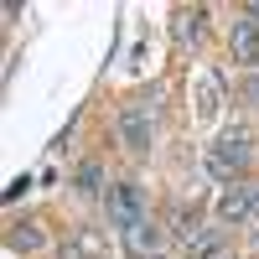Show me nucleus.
<instances>
[{
  "label": "nucleus",
  "mask_w": 259,
  "mask_h": 259,
  "mask_svg": "<svg viewBox=\"0 0 259 259\" xmlns=\"http://www.w3.org/2000/svg\"><path fill=\"white\" fill-rule=\"evenodd\" d=\"M249 166V135L244 130H228V135H218L207 145V177H218V182H228L233 187V177Z\"/></svg>",
  "instance_id": "f257e3e1"
},
{
  "label": "nucleus",
  "mask_w": 259,
  "mask_h": 259,
  "mask_svg": "<svg viewBox=\"0 0 259 259\" xmlns=\"http://www.w3.org/2000/svg\"><path fill=\"white\" fill-rule=\"evenodd\" d=\"M109 218H114L119 228H135V223L145 218V207H140V187H135V182H119V187H114V197H109Z\"/></svg>",
  "instance_id": "f03ea898"
},
{
  "label": "nucleus",
  "mask_w": 259,
  "mask_h": 259,
  "mask_svg": "<svg viewBox=\"0 0 259 259\" xmlns=\"http://www.w3.org/2000/svg\"><path fill=\"white\" fill-rule=\"evenodd\" d=\"M119 135H124L130 150H150V114H145V104H130L119 114Z\"/></svg>",
  "instance_id": "7ed1b4c3"
},
{
  "label": "nucleus",
  "mask_w": 259,
  "mask_h": 259,
  "mask_svg": "<svg viewBox=\"0 0 259 259\" xmlns=\"http://www.w3.org/2000/svg\"><path fill=\"white\" fill-rule=\"evenodd\" d=\"M228 47H233V62H259V26L254 21H233V31H228Z\"/></svg>",
  "instance_id": "20e7f679"
},
{
  "label": "nucleus",
  "mask_w": 259,
  "mask_h": 259,
  "mask_svg": "<svg viewBox=\"0 0 259 259\" xmlns=\"http://www.w3.org/2000/svg\"><path fill=\"white\" fill-rule=\"evenodd\" d=\"M249 218V187H223L218 192V223H244Z\"/></svg>",
  "instance_id": "39448f33"
},
{
  "label": "nucleus",
  "mask_w": 259,
  "mask_h": 259,
  "mask_svg": "<svg viewBox=\"0 0 259 259\" xmlns=\"http://www.w3.org/2000/svg\"><path fill=\"white\" fill-rule=\"evenodd\" d=\"M156 244H161V228H150L145 218H140L135 228H124V249L135 254V259H150V254H156Z\"/></svg>",
  "instance_id": "423d86ee"
},
{
  "label": "nucleus",
  "mask_w": 259,
  "mask_h": 259,
  "mask_svg": "<svg viewBox=\"0 0 259 259\" xmlns=\"http://www.w3.org/2000/svg\"><path fill=\"white\" fill-rule=\"evenodd\" d=\"M223 233H228V228H197V233L182 239V244H187L192 259H212V254H218V244H223Z\"/></svg>",
  "instance_id": "0eeeda50"
},
{
  "label": "nucleus",
  "mask_w": 259,
  "mask_h": 259,
  "mask_svg": "<svg viewBox=\"0 0 259 259\" xmlns=\"http://www.w3.org/2000/svg\"><path fill=\"white\" fill-rule=\"evenodd\" d=\"M11 249H21V254H31V249H41V228H36V223H21V228L11 233Z\"/></svg>",
  "instance_id": "6e6552de"
},
{
  "label": "nucleus",
  "mask_w": 259,
  "mask_h": 259,
  "mask_svg": "<svg viewBox=\"0 0 259 259\" xmlns=\"http://www.w3.org/2000/svg\"><path fill=\"white\" fill-rule=\"evenodd\" d=\"M197 114H202V119L218 114V78H207L202 89H197Z\"/></svg>",
  "instance_id": "1a4fd4ad"
},
{
  "label": "nucleus",
  "mask_w": 259,
  "mask_h": 259,
  "mask_svg": "<svg viewBox=\"0 0 259 259\" xmlns=\"http://www.w3.org/2000/svg\"><path fill=\"white\" fill-rule=\"evenodd\" d=\"M99 249V239H94V233H83V239H73V244H62V259H89Z\"/></svg>",
  "instance_id": "9d476101"
},
{
  "label": "nucleus",
  "mask_w": 259,
  "mask_h": 259,
  "mask_svg": "<svg viewBox=\"0 0 259 259\" xmlns=\"http://www.w3.org/2000/svg\"><path fill=\"white\" fill-rule=\"evenodd\" d=\"M99 182H104V171H99L94 161H89V166H83V171H78V187H83V192H89V197H99V192H104Z\"/></svg>",
  "instance_id": "9b49d317"
},
{
  "label": "nucleus",
  "mask_w": 259,
  "mask_h": 259,
  "mask_svg": "<svg viewBox=\"0 0 259 259\" xmlns=\"http://www.w3.org/2000/svg\"><path fill=\"white\" fill-rule=\"evenodd\" d=\"M197 21H202V11H187V16L177 21V36H182V41H197V31H202Z\"/></svg>",
  "instance_id": "f8f14e48"
},
{
  "label": "nucleus",
  "mask_w": 259,
  "mask_h": 259,
  "mask_svg": "<svg viewBox=\"0 0 259 259\" xmlns=\"http://www.w3.org/2000/svg\"><path fill=\"white\" fill-rule=\"evenodd\" d=\"M249 218H259V182H249Z\"/></svg>",
  "instance_id": "ddd939ff"
},
{
  "label": "nucleus",
  "mask_w": 259,
  "mask_h": 259,
  "mask_svg": "<svg viewBox=\"0 0 259 259\" xmlns=\"http://www.w3.org/2000/svg\"><path fill=\"white\" fill-rule=\"evenodd\" d=\"M244 94H249V104H259V73H249V83H244Z\"/></svg>",
  "instance_id": "4468645a"
},
{
  "label": "nucleus",
  "mask_w": 259,
  "mask_h": 259,
  "mask_svg": "<svg viewBox=\"0 0 259 259\" xmlns=\"http://www.w3.org/2000/svg\"><path fill=\"white\" fill-rule=\"evenodd\" d=\"M150 259H161V254H150Z\"/></svg>",
  "instance_id": "2eb2a0df"
}]
</instances>
